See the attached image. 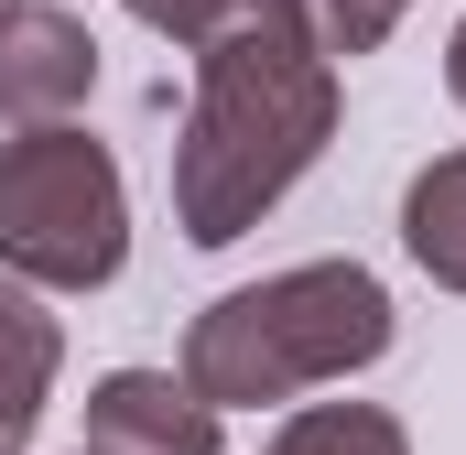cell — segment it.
Masks as SVG:
<instances>
[{"mask_svg": "<svg viewBox=\"0 0 466 455\" xmlns=\"http://www.w3.org/2000/svg\"><path fill=\"white\" fill-rule=\"evenodd\" d=\"M326 141H337V66L315 55L304 11L238 33V44H207L196 55L185 130H174V228L196 249L249 238L315 174Z\"/></svg>", "mask_w": 466, "mask_h": 455, "instance_id": "cell-1", "label": "cell"}, {"mask_svg": "<svg viewBox=\"0 0 466 455\" xmlns=\"http://www.w3.org/2000/svg\"><path fill=\"white\" fill-rule=\"evenodd\" d=\"M390 337H401V315H390L369 260H293L271 282L218 293L185 326V390L228 423V412L304 401V390H337L358 369H380Z\"/></svg>", "mask_w": 466, "mask_h": 455, "instance_id": "cell-2", "label": "cell"}, {"mask_svg": "<svg viewBox=\"0 0 466 455\" xmlns=\"http://www.w3.org/2000/svg\"><path fill=\"white\" fill-rule=\"evenodd\" d=\"M130 260V185L98 130H11L0 141V271L22 293H98Z\"/></svg>", "mask_w": 466, "mask_h": 455, "instance_id": "cell-3", "label": "cell"}, {"mask_svg": "<svg viewBox=\"0 0 466 455\" xmlns=\"http://www.w3.org/2000/svg\"><path fill=\"white\" fill-rule=\"evenodd\" d=\"M98 87V33L55 0H11L0 11V119L11 130H66Z\"/></svg>", "mask_w": 466, "mask_h": 455, "instance_id": "cell-4", "label": "cell"}, {"mask_svg": "<svg viewBox=\"0 0 466 455\" xmlns=\"http://www.w3.org/2000/svg\"><path fill=\"white\" fill-rule=\"evenodd\" d=\"M218 412L174 369H109L87 390V455H218Z\"/></svg>", "mask_w": 466, "mask_h": 455, "instance_id": "cell-5", "label": "cell"}, {"mask_svg": "<svg viewBox=\"0 0 466 455\" xmlns=\"http://www.w3.org/2000/svg\"><path fill=\"white\" fill-rule=\"evenodd\" d=\"M55 369H66V326L44 315V293H22L0 271V455L33 445V423L55 401Z\"/></svg>", "mask_w": 466, "mask_h": 455, "instance_id": "cell-6", "label": "cell"}, {"mask_svg": "<svg viewBox=\"0 0 466 455\" xmlns=\"http://www.w3.org/2000/svg\"><path fill=\"white\" fill-rule=\"evenodd\" d=\"M401 249H412L445 293H466V152H434V163L401 185Z\"/></svg>", "mask_w": 466, "mask_h": 455, "instance_id": "cell-7", "label": "cell"}, {"mask_svg": "<svg viewBox=\"0 0 466 455\" xmlns=\"http://www.w3.org/2000/svg\"><path fill=\"white\" fill-rule=\"evenodd\" d=\"M260 455H412V434H401V412H380V401H304Z\"/></svg>", "mask_w": 466, "mask_h": 455, "instance_id": "cell-8", "label": "cell"}, {"mask_svg": "<svg viewBox=\"0 0 466 455\" xmlns=\"http://www.w3.org/2000/svg\"><path fill=\"white\" fill-rule=\"evenodd\" d=\"M293 11H304V0H130V22L163 33V44H185V55L238 44V33H260V22H293Z\"/></svg>", "mask_w": 466, "mask_h": 455, "instance_id": "cell-9", "label": "cell"}, {"mask_svg": "<svg viewBox=\"0 0 466 455\" xmlns=\"http://www.w3.org/2000/svg\"><path fill=\"white\" fill-rule=\"evenodd\" d=\"M445 87H456V109H466V22H456V44H445Z\"/></svg>", "mask_w": 466, "mask_h": 455, "instance_id": "cell-10", "label": "cell"}, {"mask_svg": "<svg viewBox=\"0 0 466 455\" xmlns=\"http://www.w3.org/2000/svg\"><path fill=\"white\" fill-rule=\"evenodd\" d=\"M390 11H412V0H390Z\"/></svg>", "mask_w": 466, "mask_h": 455, "instance_id": "cell-11", "label": "cell"}, {"mask_svg": "<svg viewBox=\"0 0 466 455\" xmlns=\"http://www.w3.org/2000/svg\"><path fill=\"white\" fill-rule=\"evenodd\" d=\"M0 11H11V0H0Z\"/></svg>", "mask_w": 466, "mask_h": 455, "instance_id": "cell-12", "label": "cell"}, {"mask_svg": "<svg viewBox=\"0 0 466 455\" xmlns=\"http://www.w3.org/2000/svg\"><path fill=\"white\" fill-rule=\"evenodd\" d=\"M76 455H87V445H76Z\"/></svg>", "mask_w": 466, "mask_h": 455, "instance_id": "cell-13", "label": "cell"}]
</instances>
